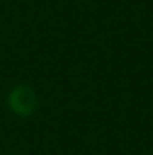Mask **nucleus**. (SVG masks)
Returning a JSON list of instances; mask_svg holds the SVG:
<instances>
[{
	"label": "nucleus",
	"instance_id": "f257e3e1",
	"mask_svg": "<svg viewBox=\"0 0 153 155\" xmlns=\"http://www.w3.org/2000/svg\"><path fill=\"white\" fill-rule=\"evenodd\" d=\"M6 107L17 117H29L38 109V94L29 84H17L6 94Z\"/></svg>",
	"mask_w": 153,
	"mask_h": 155
}]
</instances>
